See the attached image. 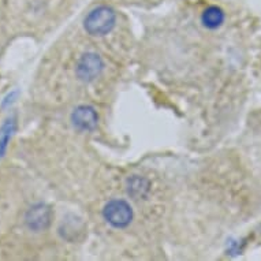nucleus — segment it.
<instances>
[{
    "instance_id": "1",
    "label": "nucleus",
    "mask_w": 261,
    "mask_h": 261,
    "mask_svg": "<svg viewBox=\"0 0 261 261\" xmlns=\"http://www.w3.org/2000/svg\"><path fill=\"white\" fill-rule=\"evenodd\" d=\"M116 14L108 6H99L86 15L84 21V28L90 36L103 37L111 33L115 28Z\"/></svg>"
},
{
    "instance_id": "2",
    "label": "nucleus",
    "mask_w": 261,
    "mask_h": 261,
    "mask_svg": "<svg viewBox=\"0 0 261 261\" xmlns=\"http://www.w3.org/2000/svg\"><path fill=\"white\" fill-rule=\"evenodd\" d=\"M103 218L114 228H124L133 220V208L124 200H111L104 205Z\"/></svg>"
},
{
    "instance_id": "3",
    "label": "nucleus",
    "mask_w": 261,
    "mask_h": 261,
    "mask_svg": "<svg viewBox=\"0 0 261 261\" xmlns=\"http://www.w3.org/2000/svg\"><path fill=\"white\" fill-rule=\"evenodd\" d=\"M104 70V62L97 54L88 52L82 55L77 64V75L84 82H92L101 75Z\"/></svg>"
},
{
    "instance_id": "4",
    "label": "nucleus",
    "mask_w": 261,
    "mask_h": 261,
    "mask_svg": "<svg viewBox=\"0 0 261 261\" xmlns=\"http://www.w3.org/2000/svg\"><path fill=\"white\" fill-rule=\"evenodd\" d=\"M52 220L51 208L45 204H36L30 206L25 215V223L29 230L35 232H40L47 230Z\"/></svg>"
},
{
    "instance_id": "5",
    "label": "nucleus",
    "mask_w": 261,
    "mask_h": 261,
    "mask_svg": "<svg viewBox=\"0 0 261 261\" xmlns=\"http://www.w3.org/2000/svg\"><path fill=\"white\" fill-rule=\"evenodd\" d=\"M73 126L81 132H92L99 124V115L90 106H80L71 114Z\"/></svg>"
},
{
    "instance_id": "6",
    "label": "nucleus",
    "mask_w": 261,
    "mask_h": 261,
    "mask_svg": "<svg viewBox=\"0 0 261 261\" xmlns=\"http://www.w3.org/2000/svg\"><path fill=\"white\" fill-rule=\"evenodd\" d=\"M17 130V119L15 116H10L5 120V123L0 126V158H3L7 152L9 144Z\"/></svg>"
},
{
    "instance_id": "7",
    "label": "nucleus",
    "mask_w": 261,
    "mask_h": 261,
    "mask_svg": "<svg viewBox=\"0 0 261 261\" xmlns=\"http://www.w3.org/2000/svg\"><path fill=\"white\" fill-rule=\"evenodd\" d=\"M126 188H127L128 196H132L136 200H140V198L146 197V194L149 192V182L145 178L134 175L128 178Z\"/></svg>"
},
{
    "instance_id": "8",
    "label": "nucleus",
    "mask_w": 261,
    "mask_h": 261,
    "mask_svg": "<svg viewBox=\"0 0 261 261\" xmlns=\"http://www.w3.org/2000/svg\"><path fill=\"white\" fill-rule=\"evenodd\" d=\"M201 22L202 25L208 28V29H218L224 22V13H223V10L220 7L211 6L206 10H204V13L201 15Z\"/></svg>"
}]
</instances>
